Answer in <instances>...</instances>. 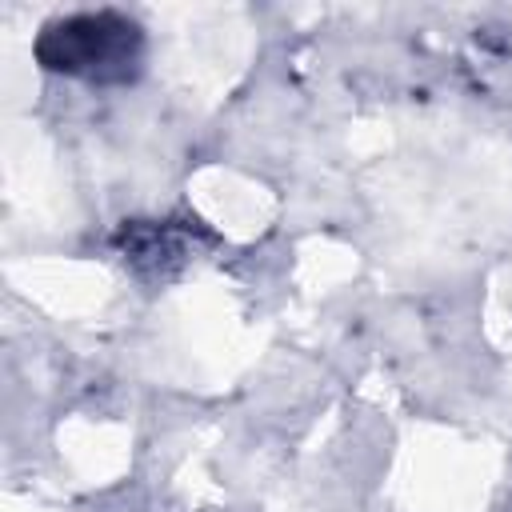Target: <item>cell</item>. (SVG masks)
<instances>
[{
	"instance_id": "obj_1",
	"label": "cell",
	"mask_w": 512,
	"mask_h": 512,
	"mask_svg": "<svg viewBox=\"0 0 512 512\" xmlns=\"http://www.w3.org/2000/svg\"><path fill=\"white\" fill-rule=\"evenodd\" d=\"M36 52L48 68L68 72V76L124 80L140 56V28L116 12L68 16L44 28Z\"/></svg>"
}]
</instances>
